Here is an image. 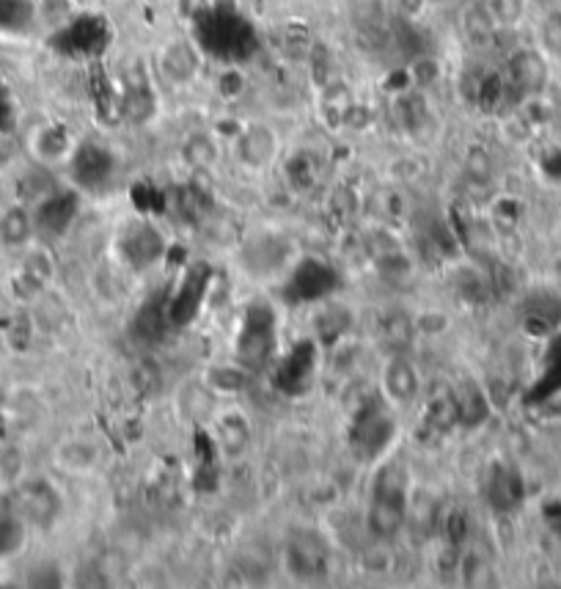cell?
Here are the masks:
<instances>
[{
    "instance_id": "10",
    "label": "cell",
    "mask_w": 561,
    "mask_h": 589,
    "mask_svg": "<svg viewBox=\"0 0 561 589\" xmlns=\"http://www.w3.org/2000/svg\"><path fill=\"white\" fill-rule=\"evenodd\" d=\"M33 237V218L25 207H9L0 215V245L25 248Z\"/></svg>"
},
{
    "instance_id": "8",
    "label": "cell",
    "mask_w": 561,
    "mask_h": 589,
    "mask_svg": "<svg viewBox=\"0 0 561 589\" xmlns=\"http://www.w3.org/2000/svg\"><path fill=\"white\" fill-rule=\"evenodd\" d=\"M75 138L61 124H42L31 138V152L42 163H66L75 155Z\"/></svg>"
},
{
    "instance_id": "4",
    "label": "cell",
    "mask_w": 561,
    "mask_h": 589,
    "mask_svg": "<svg viewBox=\"0 0 561 589\" xmlns=\"http://www.w3.org/2000/svg\"><path fill=\"white\" fill-rule=\"evenodd\" d=\"M14 512L20 515L28 526L47 529L58 521L61 515V499L50 482L44 479H28L14 490Z\"/></svg>"
},
{
    "instance_id": "6",
    "label": "cell",
    "mask_w": 561,
    "mask_h": 589,
    "mask_svg": "<svg viewBox=\"0 0 561 589\" xmlns=\"http://www.w3.org/2000/svg\"><path fill=\"white\" fill-rule=\"evenodd\" d=\"M198 69H201V58H198L193 42H187V39H171L160 50V72H163V78L171 86H176V89L190 86L198 78Z\"/></svg>"
},
{
    "instance_id": "14",
    "label": "cell",
    "mask_w": 561,
    "mask_h": 589,
    "mask_svg": "<svg viewBox=\"0 0 561 589\" xmlns=\"http://www.w3.org/2000/svg\"><path fill=\"white\" fill-rule=\"evenodd\" d=\"M427 3H443V0H427Z\"/></svg>"
},
{
    "instance_id": "3",
    "label": "cell",
    "mask_w": 561,
    "mask_h": 589,
    "mask_svg": "<svg viewBox=\"0 0 561 589\" xmlns=\"http://www.w3.org/2000/svg\"><path fill=\"white\" fill-rule=\"evenodd\" d=\"M377 383H380V394H383L385 405H391V408L416 405L418 397H421V389H424L421 369L405 353H391V356L385 358Z\"/></svg>"
},
{
    "instance_id": "5",
    "label": "cell",
    "mask_w": 561,
    "mask_h": 589,
    "mask_svg": "<svg viewBox=\"0 0 561 589\" xmlns=\"http://www.w3.org/2000/svg\"><path fill=\"white\" fill-rule=\"evenodd\" d=\"M284 559L289 573L300 581H314V578L328 576L330 551L328 543L317 532L295 534L284 548Z\"/></svg>"
},
{
    "instance_id": "12",
    "label": "cell",
    "mask_w": 561,
    "mask_h": 589,
    "mask_svg": "<svg viewBox=\"0 0 561 589\" xmlns=\"http://www.w3.org/2000/svg\"><path fill=\"white\" fill-rule=\"evenodd\" d=\"M25 543H28V523L11 510V515L0 518V556L20 554Z\"/></svg>"
},
{
    "instance_id": "13",
    "label": "cell",
    "mask_w": 561,
    "mask_h": 589,
    "mask_svg": "<svg viewBox=\"0 0 561 589\" xmlns=\"http://www.w3.org/2000/svg\"><path fill=\"white\" fill-rule=\"evenodd\" d=\"M539 50L548 56V61H561V9L548 12L539 23Z\"/></svg>"
},
{
    "instance_id": "7",
    "label": "cell",
    "mask_w": 561,
    "mask_h": 589,
    "mask_svg": "<svg viewBox=\"0 0 561 589\" xmlns=\"http://www.w3.org/2000/svg\"><path fill=\"white\" fill-rule=\"evenodd\" d=\"M548 56L542 50H517L515 56L509 58V78L515 83L517 89L528 94V97H537L542 94V89L548 86Z\"/></svg>"
},
{
    "instance_id": "2",
    "label": "cell",
    "mask_w": 561,
    "mask_h": 589,
    "mask_svg": "<svg viewBox=\"0 0 561 589\" xmlns=\"http://www.w3.org/2000/svg\"><path fill=\"white\" fill-rule=\"evenodd\" d=\"M278 152H281V138L275 133L273 124L267 122H251L242 127L240 133L234 135V144H231V157L234 163L245 171H267L278 160Z\"/></svg>"
},
{
    "instance_id": "11",
    "label": "cell",
    "mask_w": 561,
    "mask_h": 589,
    "mask_svg": "<svg viewBox=\"0 0 561 589\" xmlns=\"http://www.w3.org/2000/svg\"><path fill=\"white\" fill-rule=\"evenodd\" d=\"M220 149L215 135L209 133H193L187 135L185 144H182V160H185L187 168L193 171H209V168L218 163Z\"/></svg>"
},
{
    "instance_id": "1",
    "label": "cell",
    "mask_w": 561,
    "mask_h": 589,
    "mask_svg": "<svg viewBox=\"0 0 561 589\" xmlns=\"http://www.w3.org/2000/svg\"><path fill=\"white\" fill-rule=\"evenodd\" d=\"M407 518V477L402 466L388 463L377 471L372 501L366 510V529L377 543H391L399 537Z\"/></svg>"
},
{
    "instance_id": "9",
    "label": "cell",
    "mask_w": 561,
    "mask_h": 589,
    "mask_svg": "<svg viewBox=\"0 0 561 589\" xmlns=\"http://www.w3.org/2000/svg\"><path fill=\"white\" fill-rule=\"evenodd\" d=\"M212 424L218 430L220 446L226 452H242V446L248 444V435H251V427H248V419L242 416L240 411H215L212 416Z\"/></svg>"
}]
</instances>
